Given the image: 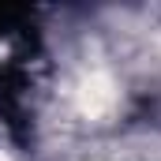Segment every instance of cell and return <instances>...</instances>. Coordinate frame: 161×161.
Instances as JSON below:
<instances>
[{
	"mask_svg": "<svg viewBox=\"0 0 161 161\" xmlns=\"http://www.w3.org/2000/svg\"><path fill=\"white\" fill-rule=\"evenodd\" d=\"M75 105H79L82 116H90V120L105 116V113L116 105V86H113V79H109L105 71H90V75H82V79H79V90H75Z\"/></svg>",
	"mask_w": 161,
	"mask_h": 161,
	"instance_id": "cell-1",
	"label": "cell"
},
{
	"mask_svg": "<svg viewBox=\"0 0 161 161\" xmlns=\"http://www.w3.org/2000/svg\"><path fill=\"white\" fill-rule=\"evenodd\" d=\"M0 161H4V158H0Z\"/></svg>",
	"mask_w": 161,
	"mask_h": 161,
	"instance_id": "cell-2",
	"label": "cell"
}]
</instances>
